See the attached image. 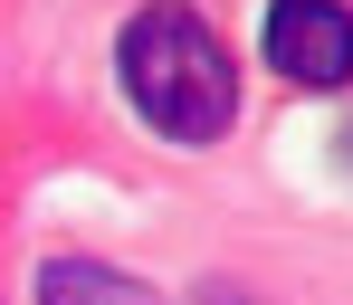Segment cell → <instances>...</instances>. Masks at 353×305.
Segmentation results:
<instances>
[{"label": "cell", "mask_w": 353, "mask_h": 305, "mask_svg": "<svg viewBox=\"0 0 353 305\" xmlns=\"http://www.w3.org/2000/svg\"><path fill=\"white\" fill-rule=\"evenodd\" d=\"M344 153H353V134H344Z\"/></svg>", "instance_id": "277c9868"}, {"label": "cell", "mask_w": 353, "mask_h": 305, "mask_svg": "<svg viewBox=\"0 0 353 305\" xmlns=\"http://www.w3.org/2000/svg\"><path fill=\"white\" fill-rule=\"evenodd\" d=\"M39 305H163L143 277L124 267H96V257H48L39 267Z\"/></svg>", "instance_id": "3957f363"}, {"label": "cell", "mask_w": 353, "mask_h": 305, "mask_svg": "<svg viewBox=\"0 0 353 305\" xmlns=\"http://www.w3.org/2000/svg\"><path fill=\"white\" fill-rule=\"evenodd\" d=\"M268 67L287 86H344L353 76V10L344 0H277L268 10Z\"/></svg>", "instance_id": "7a4b0ae2"}, {"label": "cell", "mask_w": 353, "mask_h": 305, "mask_svg": "<svg viewBox=\"0 0 353 305\" xmlns=\"http://www.w3.org/2000/svg\"><path fill=\"white\" fill-rule=\"evenodd\" d=\"M115 67H124V96H134V115L153 124V134H172V143L230 134V115H239V67H230V48L210 39L201 10H181V0L134 10L124 39H115Z\"/></svg>", "instance_id": "6da1fadb"}]
</instances>
